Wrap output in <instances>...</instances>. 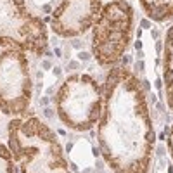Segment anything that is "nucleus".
Instances as JSON below:
<instances>
[{"label":"nucleus","mask_w":173,"mask_h":173,"mask_svg":"<svg viewBox=\"0 0 173 173\" xmlns=\"http://www.w3.org/2000/svg\"><path fill=\"white\" fill-rule=\"evenodd\" d=\"M102 88L97 142L104 161L114 173H149L156 133L142 82L126 66H114Z\"/></svg>","instance_id":"obj_1"},{"label":"nucleus","mask_w":173,"mask_h":173,"mask_svg":"<svg viewBox=\"0 0 173 173\" xmlns=\"http://www.w3.org/2000/svg\"><path fill=\"white\" fill-rule=\"evenodd\" d=\"M7 140L21 173H73L57 135L36 116L14 118Z\"/></svg>","instance_id":"obj_2"},{"label":"nucleus","mask_w":173,"mask_h":173,"mask_svg":"<svg viewBox=\"0 0 173 173\" xmlns=\"http://www.w3.org/2000/svg\"><path fill=\"white\" fill-rule=\"evenodd\" d=\"M55 112L69 130L88 132L104 111V88L87 73L69 74L55 92Z\"/></svg>","instance_id":"obj_3"},{"label":"nucleus","mask_w":173,"mask_h":173,"mask_svg":"<svg viewBox=\"0 0 173 173\" xmlns=\"http://www.w3.org/2000/svg\"><path fill=\"white\" fill-rule=\"evenodd\" d=\"M133 7L125 0L104 4L97 21L92 26V54L102 68H111L123 57L132 43Z\"/></svg>","instance_id":"obj_4"},{"label":"nucleus","mask_w":173,"mask_h":173,"mask_svg":"<svg viewBox=\"0 0 173 173\" xmlns=\"http://www.w3.org/2000/svg\"><path fill=\"white\" fill-rule=\"evenodd\" d=\"M45 21L31 14L24 0H0V47H18L42 55L47 50Z\"/></svg>","instance_id":"obj_5"},{"label":"nucleus","mask_w":173,"mask_h":173,"mask_svg":"<svg viewBox=\"0 0 173 173\" xmlns=\"http://www.w3.org/2000/svg\"><path fill=\"white\" fill-rule=\"evenodd\" d=\"M33 97L30 61L23 49L0 50V111L10 118L24 116Z\"/></svg>","instance_id":"obj_6"},{"label":"nucleus","mask_w":173,"mask_h":173,"mask_svg":"<svg viewBox=\"0 0 173 173\" xmlns=\"http://www.w3.org/2000/svg\"><path fill=\"white\" fill-rule=\"evenodd\" d=\"M102 7V0H61L52 10L50 30L62 38L82 36L92 30Z\"/></svg>","instance_id":"obj_7"},{"label":"nucleus","mask_w":173,"mask_h":173,"mask_svg":"<svg viewBox=\"0 0 173 173\" xmlns=\"http://www.w3.org/2000/svg\"><path fill=\"white\" fill-rule=\"evenodd\" d=\"M163 83L166 104L173 111V26L166 31L163 42Z\"/></svg>","instance_id":"obj_8"},{"label":"nucleus","mask_w":173,"mask_h":173,"mask_svg":"<svg viewBox=\"0 0 173 173\" xmlns=\"http://www.w3.org/2000/svg\"><path fill=\"white\" fill-rule=\"evenodd\" d=\"M140 7L151 21L164 23L173 18V0H139Z\"/></svg>","instance_id":"obj_9"},{"label":"nucleus","mask_w":173,"mask_h":173,"mask_svg":"<svg viewBox=\"0 0 173 173\" xmlns=\"http://www.w3.org/2000/svg\"><path fill=\"white\" fill-rule=\"evenodd\" d=\"M16 161L9 145L0 142V173H16Z\"/></svg>","instance_id":"obj_10"},{"label":"nucleus","mask_w":173,"mask_h":173,"mask_svg":"<svg viewBox=\"0 0 173 173\" xmlns=\"http://www.w3.org/2000/svg\"><path fill=\"white\" fill-rule=\"evenodd\" d=\"M166 147H168V153L172 156L173 159V125L170 126V130H168V137H166Z\"/></svg>","instance_id":"obj_11"},{"label":"nucleus","mask_w":173,"mask_h":173,"mask_svg":"<svg viewBox=\"0 0 173 173\" xmlns=\"http://www.w3.org/2000/svg\"><path fill=\"white\" fill-rule=\"evenodd\" d=\"M69 69H78V62H69Z\"/></svg>","instance_id":"obj_12"},{"label":"nucleus","mask_w":173,"mask_h":173,"mask_svg":"<svg viewBox=\"0 0 173 173\" xmlns=\"http://www.w3.org/2000/svg\"><path fill=\"white\" fill-rule=\"evenodd\" d=\"M80 59H83V61H87V59H88V54H85V52H83V54H80Z\"/></svg>","instance_id":"obj_13"},{"label":"nucleus","mask_w":173,"mask_h":173,"mask_svg":"<svg viewBox=\"0 0 173 173\" xmlns=\"http://www.w3.org/2000/svg\"><path fill=\"white\" fill-rule=\"evenodd\" d=\"M159 36V31L158 30H153V38H158Z\"/></svg>","instance_id":"obj_14"}]
</instances>
